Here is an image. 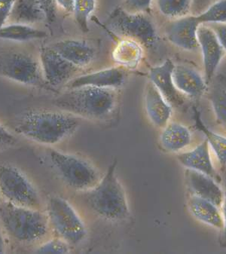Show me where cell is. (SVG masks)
Returning a JSON list of instances; mask_svg holds the SVG:
<instances>
[{"label":"cell","instance_id":"7402d4cb","mask_svg":"<svg viewBox=\"0 0 226 254\" xmlns=\"http://www.w3.org/2000/svg\"><path fill=\"white\" fill-rule=\"evenodd\" d=\"M188 210L198 221L221 230L223 226L221 208L204 198L191 194L188 198Z\"/></svg>","mask_w":226,"mask_h":254},{"label":"cell","instance_id":"9c48e42d","mask_svg":"<svg viewBox=\"0 0 226 254\" xmlns=\"http://www.w3.org/2000/svg\"><path fill=\"white\" fill-rule=\"evenodd\" d=\"M110 24L117 33L146 47L154 46L157 42L156 26L144 13L130 12L118 8L111 16Z\"/></svg>","mask_w":226,"mask_h":254},{"label":"cell","instance_id":"44dd1931","mask_svg":"<svg viewBox=\"0 0 226 254\" xmlns=\"http://www.w3.org/2000/svg\"><path fill=\"white\" fill-rule=\"evenodd\" d=\"M47 21V15L39 0H15L8 22L32 25Z\"/></svg>","mask_w":226,"mask_h":254},{"label":"cell","instance_id":"4316f807","mask_svg":"<svg viewBox=\"0 0 226 254\" xmlns=\"http://www.w3.org/2000/svg\"><path fill=\"white\" fill-rule=\"evenodd\" d=\"M96 0H75L73 13L75 22L83 33L89 32V19L96 8Z\"/></svg>","mask_w":226,"mask_h":254},{"label":"cell","instance_id":"74e56055","mask_svg":"<svg viewBox=\"0 0 226 254\" xmlns=\"http://www.w3.org/2000/svg\"><path fill=\"white\" fill-rule=\"evenodd\" d=\"M55 5L67 13H73L75 0H55Z\"/></svg>","mask_w":226,"mask_h":254},{"label":"cell","instance_id":"f1b7e54d","mask_svg":"<svg viewBox=\"0 0 226 254\" xmlns=\"http://www.w3.org/2000/svg\"><path fill=\"white\" fill-rule=\"evenodd\" d=\"M197 16L201 24H226V0H217V2Z\"/></svg>","mask_w":226,"mask_h":254},{"label":"cell","instance_id":"d6986e66","mask_svg":"<svg viewBox=\"0 0 226 254\" xmlns=\"http://www.w3.org/2000/svg\"><path fill=\"white\" fill-rule=\"evenodd\" d=\"M51 46L79 69L89 66L96 56L94 46L85 40H60Z\"/></svg>","mask_w":226,"mask_h":254},{"label":"cell","instance_id":"3957f363","mask_svg":"<svg viewBox=\"0 0 226 254\" xmlns=\"http://www.w3.org/2000/svg\"><path fill=\"white\" fill-rule=\"evenodd\" d=\"M116 104L115 89L88 86L66 89L54 101L59 110L92 120H106L114 111Z\"/></svg>","mask_w":226,"mask_h":254},{"label":"cell","instance_id":"4fadbf2b","mask_svg":"<svg viewBox=\"0 0 226 254\" xmlns=\"http://www.w3.org/2000/svg\"><path fill=\"white\" fill-rule=\"evenodd\" d=\"M126 79L125 69L114 66L72 78L65 87L66 89L88 86L115 90L124 85Z\"/></svg>","mask_w":226,"mask_h":254},{"label":"cell","instance_id":"1f68e13d","mask_svg":"<svg viewBox=\"0 0 226 254\" xmlns=\"http://www.w3.org/2000/svg\"><path fill=\"white\" fill-rule=\"evenodd\" d=\"M15 136L0 123V147H10L17 144Z\"/></svg>","mask_w":226,"mask_h":254},{"label":"cell","instance_id":"5bb4252c","mask_svg":"<svg viewBox=\"0 0 226 254\" xmlns=\"http://www.w3.org/2000/svg\"><path fill=\"white\" fill-rule=\"evenodd\" d=\"M185 184L191 194L208 200L221 208L224 190L210 176L192 170L185 169Z\"/></svg>","mask_w":226,"mask_h":254},{"label":"cell","instance_id":"9a60e30c","mask_svg":"<svg viewBox=\"0 0 226 254\" xmlns=\"http://www.w3.org/2000/svg\"><path fill=\"white\" fill-rule=\"evenodd\" d=\"M144 104L146 114L156 127L162 129L170 122L173 106L150 81L145 88Z\"/></svg>","mask_w":226,"mask_h":254},{"label":"cell","instance_id":"4dcf8cb0","mask_svg":"<svg viewBox=\"0 0 226 254\" xmlns=\"http://www.w3.org/2000/svg\"><path fill=\"white\" fill-rule=\"evenodd\" d=\"M153 0H124L125 6L130 12L147 13L150 11Z\"/></svg>","mask_w":226,"mask_h":254},{"label":"cell","instance_id":"603a6c76","mask_svg":"<svg viewBox=\"0 0 226 254\" xmlns=\"http://www.w3.org/2000/svg\"><path fill=\"white\" fill-rule=\"evenodd\" d=\"M143 57V45L128 38L121 40L113 52V61L124 69H137Z\"/></svg>","mask_w":226,"mask_h":254},{"label":"cell","instance_id":"484cf974","mask_svg":"<svg viewBox=\"0 0 226 254\" xmlns=\"http://www.w3.org/2000/svg\"><path fill=\"white\" fill-rule=\"evenodd\" d=\"M209 100L217 124L226 130V88L220 86L213 88Z\"/></svg>","mask_w":226,"mask_h":254},{"label":"cell","instance_id":"d6a6232c","mask_svg":"<svg viewBox=\"0 0 226 254\" xmlns=\"http://www.w3.org/2000/svg\"><path fill=\"white\" fill-rule=\"evenodd\" d=\"M209 26L215 33L221 46L226 52V24L223 23H209Z\"/></svg>","mask_w":226,"mask_h":254},{"label":"cell","instance_id":"7c38bea8","mask_svg":"<svg viewBox=\"0 0 226 254\" xmlns=\"http://www.w3.org/2000/svg\"><path fill=\"white\" fill-rule=\"evenodd\" d=\"M198 40L202 54L204 78L207 85L212 80L226 52L212 29L206 24L198 27Z\"/></svg>","mask_w":226,"mask_h":254},{"label":"cell","instance_id":"52a82bcc","mask_svg":"<svg viewBox=\"0 0 226 254\" xmlns=\"http://www.w3.org/2000/svg\"><path fill=\"white\" fill-rule=\"evenodd\" d=\"M0 77L27 86L50 88L43 78L40 62L24 52L0 53Z\"/></svg>","mask_w":226,"mask_h":254},{"label":"cell","instance_id":"ffe728a7","mask_svg":"<svg viewBox=\"0 0 226 254\" xmlns=\"http://www.w3.org/2000/svg\"><path fill=\"white\" fill-rule=\"evenodd\" d=\"M192 141V134L188 127L176 123L170 122L162 128L160 143L165 150L173 153L183 152Z\"/></svg>","mask_w":226,"mask_h":254},{"label":"cell","instance_id":"5b68a950","mask_svg":"<svg viewBox=\"0 0 226 254\" xmlns=\"http://www.w3.org/2000/svg\"><path fill=\"white\" fill-rule=\"evenodd\" d=\"M49 159L60 179L75 191L89 190L101 179L96 167L77 155L52 149Z\"/></svg>","mask_w":226,"mask_h":254},{"label":"cell","instance_id":"8fae6325","mask_svg":"<svg viewBox=\"0 0 226 254\" xmlns=\"http://www.w3.org/2000/svg\"><path fill=\"white\" fill-rule=\"evenodd\" d=\"M201 24L198 16L195 14L170 20L165 26V36L173 46L193 52L199 48L198 30Z\"/></svg>","mask_w":226,"mask_h":254},{"label":"cell","instance_id":"d4e9b609","mask_svg":"<svg viewBox=\"0 0 226 254\" xmlns=\"http://www.w3.org/2000/svg\"><path fill=\"white\" fill-rule=\"evenodd\" d=\"M159 12L170 20L192 14V0H156Z\"/></svg>","mask_w":226,"mask_h":254},{"label":"cell","instance_id":"cb8c5ba5","mask_svg":"<svg viewBox=\"0 0 226 254\" xmlns=\"http://www.w3.org/2000/svg\"><path fill=\"white\" fill-rule=\"evenodd\" d=\"M47 32L32 25L6 23L0 27V40L14 42H29L43 40L47 37Z\"/></svg>","mask_w":226,"mask_h":254},{"label":"cell","instance_id":"e575fe53","mask_svg":"<svg viewBox=\"0 0 226 254\" xmlns=\"http://www.w3.org/2000/svg\"><path fill=\"white\" fill-rule=\"evenodd\" d=\"M217 1V0H192V14L198 15Z\"/></svg>","mask_w":226,"mask_h":254},{"label":"cell","instance_id":"836d02e7","mask_svg":"<svg viewBox=\"0 0 226 254\" xmlns=\"http://www.w3.org/2000/svg\"><path fill=\"white\" fill-rule=\"evenodd\" d=\"M15 0H0V27L8 22V16Z\"/></svg>","mask_w":226,"mask_h":254},{"label":"cell","instance_id":"6da1fadb","mask_svg":"<svg viewBox=\"0 0 226 254\" xmlns=\"http://www.w3.org/2000/svg\"><path fill=\"white\" fill-rule=\"evenodd\" d=\"M81 123L82 119L63 110H33L23 113L14 127L31 141L53 146L72 136Z\"/></svg>","mask_w":226,"mask_h":254},{"label":"cell","instance_id":"e0dca14e","mask_svg":"<svg viewBox=\"0 0 226 254\" xmlns=\"http://www.w3.org/2000/svg\"><path fill=\"white\" fill-rule=\"evenodd\" d=\"M211 151L205 139L193 149L178 153L177 159L185 169L203 173L217 181L219 175L211 159Z\"/></svg>","mask_w":226,"mask_h":254},{"label":"cell","instance_id":"83f0119b","mask_svg":"<svg viewBox=\"0 0 226 254\" xmlns=\"http://www.w3.org/2000/svg\"><path fill=\"white\" fill-rule=\"evenodd\" d=\"M201 130L206 136V140L209 143L211 150L214 152L222 167L226 165V136L213 131L201 125Z\"/></svg>","mask_w":226,"mask_h":254},{"label":"cell","instance_id":"30bf717a","mask_svg":"<svg viewBox=\"0 0 226 254\" xmlns=\"http://www.w3.org/2000/svg\"><path fill=\"white\" fill-rule=\"evenodd\" d=\"M40 64L43 78L50 88L65 86L79 69L51 46L40 49Z\"/></svg>","mask_w":226,"mask_h":254},{"label":"cell","instance_id":"f546056e","mask_svg":"<svg viewBox=\"0 0 226 254\" xmlns=\"http://www.w3.org/2000/svg\"><path fill=\"white\" fill-rule=\"evenodd\" d=\"M70 247L67 242L57 237L42 244L35 252L36 254H69Z\"/></svg>","mask_w":226,"mask_h":254},{"label":"cell","instance_id":"ba28073f","mask_svg":"<svg viewBox=\"0 0 226 254\" xmlns=\"http://www.w3.org/2000/svg\"><path fill=\"white\" fill-rule=\"evenodd\" d=\"M0 194L15 205L34 209L41 206L36 187L21 170L12 165H0Z\"/></svg>","mask_w":226,"mask_h":254},{"label":"cell","instance_id":"8d00e7d4","mask_svg":"<svg viewBox=\"0 0 226 254\" xmlns=\"http://www.w3.org/2000/svg\"><path fill=\"white\" fill-rule=\"evenodd\" d=\"M222 215H223V226L222 228L221 236H220V244L221 246L226 248V187L224 190V199L221 206Z\"/></svg>","mask_w":226,"mask_h":254},{"label":"cell","instance_id":"d590c367","mask_svg":"<svg viewBox=\"0 0 226 254\" xmlns=\"http://www.w3.org/2000/svg\"><path fill=\"white\" fill-rule=\"evenodd\" d=\"M39 2L43 5L46 15L47 21L49 22L54 21L55 18V0H39Z\"/></svg>","mask_w":226,"mask_h":254},{"label":"cell","instance_id":"2e32d148","mask_svg":"<svg viewBox=\"0 0 226 254\" xmlns=\"http://www.w3.org/2000/svg\"><path fill=\"white\" fill-rule=\"evenodd\" d=\"M173 62L167 59L162 64L152 68L149 74V81L173 107L182 105L185 98V96L176 89L173 82Z\"/></svg>","mask_w":226,"mask_h":254},{"label":"cell","instance_id":"277c9868","mask_svg":"<svg viewBox=\"0 0 226 254\" xmlns=\"http://www.w3.org/2000/svg\"><path fill=\"white\" fill-rule=\"evenodd\" d=\"M0 222L7 233L17 242L33 244L43 240L49 232L47 214L39 209L0 201Z\"/></svg>","mask_w":226,"mask_h":254},{"label":"cell","instance_id":"7a4b0ae2","mask_svg":"<svg viewBox=\"0 0 226 254\" xmlns=\"http://www.w3.org/2000/svg\"><path fill=\"white\" fill-rule=\"evenodd\" d=\"M83 200L87 207L103 220L119 222L130 216L125 191L116 175V162L110 165L96 186L85 191Z\"/></svg>","mask_w":226,"mask_h":254},{"label":"cell","instance_id":"ac0fdd59","mask_svg":"<svg viewBox=\"0 0 226 254\" xmlns=\"http://www.w3.org/2000/svg\"><path fill=\"white\" fill-rule=\"evenodd\" d=\"M173 79L181 94L192 98L202 97L208 86L204 76L196 69L185 65H174Z\"/></svg>","mask_w":226,"mask_h":254},{"label":"cell","instance_id":"8992f818","mask_svg":"<svg viewBox=\"0 0 226 254\" xmlns=\"http://www.w3.org/2000/svg\"><path fill=\"white\" fill-rule=\"evenodd\" d=\"M46 214L49 225L57 237L70 246L80 245L86 239V226L67 200L52 195L48 201Z\"/></svg>","mask_w":226,"mask_h":254},{"label":"cell","instance_id":"f35d334b","mask_svg":"<svg viewBox=\"0 0 226 254\" xmlns=\"http://www.w3.org/2000/svg\"><path fill=\"white\" fill-rule=\"evenodd\" d=\"M5 251V244L4 241L3 236L0 232V254H3Z\"/></svg>","mask_w":226,"mask_h":254}]
</instances>
